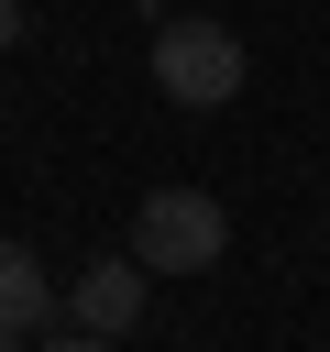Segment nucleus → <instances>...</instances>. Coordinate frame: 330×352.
<instances>
[{
  "mask_svg": "<svg viewBox=\"0 0 330 352\" xmlns=\"http://www.w3.org/2000/svg\"><path fill=\"white\" fill-rule=\"evenodd\" d=\"M154 99H176V110H220V99H242V33L209 22V11L154 22Z\"/></svg>",
  "mask_w": 330,
  "mask_h": 352,
  "instance_id": "1",
  "label": "nucleus"
},
{
  "mask_svg": "<svg viewBox=\"0 0 330 352\" xmlns=\"http://www.w3.org/2000/svg\"><path fill=\"white\" fill-rule=\"evenodd\" d=\"M132 253H143L154 275H209V264L231 253V209H220L209 187H154V198L132 209Z\"/></svg>",
  "mask_w": 330,
  "mask_h": 352,
  "instance_id": "2",
  "label": "nucleus"
},
{
  "mask_svg": "<svg viewBox=\"0 0 330 352\" xmlns=\"http://www.w3.org/2000/svg\"><path fill=\"white\" fill-rule=\"evenodd\" d=\"M143 297H154V264L143 253H99V264H77V286H66V308H55L44 341H132Z\"/></svg>",
  "mask_w": 330,
  "mask_h": 352,
  "instance_id": "3",
  "label": "nucleus"
},
{
  "mask_svg": "<svg viewBox=\"0 0 330 352\" xmlns=\"http://www.w3.org/2000/svg\"><path fill=\"white\" fill-rule=\"evenodd\" d=\"M44 330H55V275L33 264V242L0 231V352L11 341H44Z\"/></svg>",
  "mask_w": 330,
  "mask_h": 352,
  "instance_id": "4",
  "label": "nucleus"
},
{
  "mask_svg": "<svg viewBox=\"0 0 330 352\" xmlns=\"http://www.w3.org/2000/svg\"><path fill=\"white\" fill-rule=\"evenodd\" d=\"M22 33H33V11H22V0H0V55H11Z\"/></svg>",
  "mask_w": 330,
  "mask_h": 352,
  "instance_id": "5",
  "label": "nucleus"
}]
</instances>
